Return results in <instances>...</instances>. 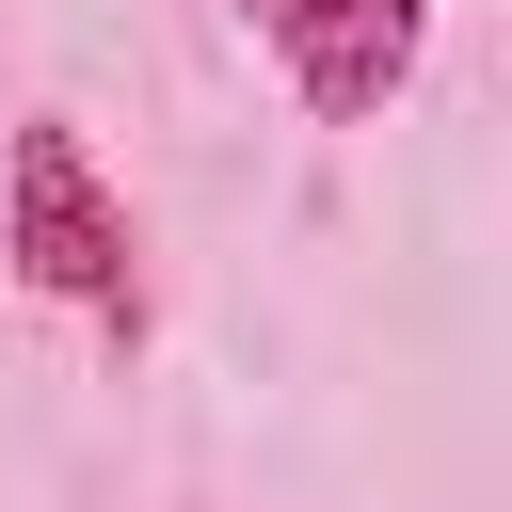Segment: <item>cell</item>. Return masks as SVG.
<instances>
[{
    "label": "cell",
    "instance_id": "cell-1",
    "mask_svg": "<svg viewBox=\"0 0 512 512\" xmlns=\"http://www.w3.org/2000/svg\"><path fill=\"white\" fill-rule=\"evenodd\" d=\"M0 272H16L32 304L96 320L112 352L144 336V240H128V208H112V176H96V144H80L64 112H32L16 160H0Z\"/></svg>",
    "mask_w": 512,
    "mask_h": 512
},
{
    "label": "cell",
    "instance_id": "cell-2",
    "mask_svg": "<svg viewBox=\"0 0 512 512\" xmlns=\"http://www.w3.org/2000/svg\"><path fill=\"white\" fill-rule=\"evenodd\" d=\"M240 16L288 48V80H304L320 128H368L416 80V32H432V0H240Z\"/></svg>",
    "mask_w": 512,
    "mask_h": 512
}]
</instances>
